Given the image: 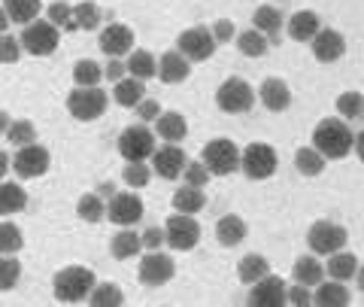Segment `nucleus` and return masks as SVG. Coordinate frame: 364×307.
<instances>
[{"instance_id": "obj_1", "label": "nucleus", "mask_w": 364, "mask_h": 307, "mask_svg": "<svg viewBox=\"0 0 364 307\" xmlns=\"http://www.w3.org/2000/svg\"><path fill=\"white\" fill-rule=\"evenodd\" d=\"M313 146L328 158V162H340V158H346L352 150H355V134H352L349 122L343 116L322 119L313 128Z\"/></svg>"}, {"instance_id": "obj_2", "label": "nucleus", "mask_w": 364, "mask_h": 307, "mask_svg": "<svg viewBox=\"0 0 364 307\" xmlns=\"http://www.w3.org/2000/svg\"><path fill=\"white\" fill-rule=\"evenodd\" d=\"M95 286H97V277H95V271L85 265H67L52 277V295H55V301H61V304L88 301V295Z\"/></svg>"}, {"instance_id": "obj_3", "label": "nucleus", "mask_w": 364, "mask_h": 307, "mask_svg": "<svg viewBox=\"0 0 364 307\" xmlns=\"http://www.w3.org/2000/svg\"><path fill=\"white\" fill-rule=\"evenodd\" d=\"M255 95L258 92L243 76H228L219 85V92H215V107L228 113V116H243V113L255 107Z\"/></svg>"}, {"instance_id": "obj_4", "label": "nucleus", "mask_w": 364, "mask_h": 307, "mask_svg": "<svg viewBox=\"0 0 364 307\" xmlns=\"http://www.w3.org/2000/svg\"><path fill=\"white\" fill-rule=\"evenodd\" d=\"M155 150H158L155 131L146 122L128 125V128L119 134V155L124 162H149Z\"/></svg>"}, {"instance_id": "obj_5", "label": "nucleus", "mask_w": 364, "mask_h": 307, "mask_svg": "<svg viewBox=\"0 0 364 307\" xmlns=\"http://www.w3.org/2000/svg\"><path fill=\"white\" fill-rule=\"evenodd\" d=\"M107 104H109V98H107V92L100 85H91V88L76 85L73 92L67 95V113H70L73 119H79V122L100 119L107 113Z\"/></svg>"}, {"instance_id": "obj_6", "label": "nucleus", "mask_w": 364, "mask_h": 307, "mask_svg": "<svg viewBox=\"0 0 364 307\" xmlns=\"http://www.w3.org/2000/svg\"><path fill=\"white\" fill-rule=\"evenodd\" d=\"M200 158H203V165L213 170V177H231L234 170H240L243 150L228 137H215L200 150Z\"/></svg>"}, {"instance_id": "obj_7", "label": "nucleus", "mask_w": 364, "mask_h": 307, "mask_svg": "<svg viewBox=\"0 0 364 307\" xmlns=\"http://www.w3.org/2000/svg\"><path fill=\"white\" fill-rule=\"evenodd\" d=\"M173 277H176V261L173 256L161 253V249H146V256L136 261V280L149 289L167 286Z\"/></svg>"}, {"instance_id": "obj_8", "label": "nucleus", "mask_w": 364, "mask_h": 307, "mask_svg": "<svg viewBox=\"0 0 364 307\" xmlns=\"http://www.w3.org/2000/svg\"><path fill=\"white\" fill-rule=\"evenodd\" d=\"M18 40H21V46H25L28 55H33V58H46V55H52L55 49H58L61 28L52 25L49 19H37V21H31V25H25Z\"/></svg>"}, {"instance_id": "obj_9", "label": "nucleus", "mask_w": 364, "mask_h": 307, "mask_svg": "<svg viewBox=\"0 0 364 307\" xmlns=\"http://www.w3.org/2000/svg\"><path fill=\"white\" fill-rule=\"evenodd\" d=\"M279 167V155L270 143H249L243 150L240 158V170L252 179V183H261V179H270Z\"/></svg>"}, {"instance_id": "obj_10", "label": "nucleus", "mask_w": 364, "mask_h": 307, "mask_svg": "<svg viewBox=\"0 0 364 307\" xmlns=\"http://www.w3.org/2000/svg\"><path fill=\"white\" fill-rule=\"evenodd\" d=\"M346 241H349V231L340 222H331V219H318L310 225V231H306L310 253L325 256V259L331 253H337V249H346Z\"/></svg>"}, {"instance_id": "obj_11", "label": "nucleus", "mask_w": 364, "mask_h": 307, "mask_svg": "<svg viewBox=\"0 0 364 307\" xmlns=\"http://www.w3.org/2000/svg\"><path fill=\"white\" fill-rule=\"evenodd\" d=\"M164 231H167V246L176 249V253H188L200 244V222L195 219V213H173L167 216L164 222Z\"/></svg>"}, {"instance_id": "obj_12", "label": "nucleus", "mask_w": 364, "mask_h": 307, "mask_svg": "<svg viewBox=\"0 0 364 307\" xmlns=\"http://www.w3.org/2000/svg\"><path fill=\"white\" fill-rule=\"evenodd\" d=\"M176 49L186 55L188 61H210L215 49H219V40L213 37V28H188V31H182L179 37H176Z\"/></svg>"}, {"instance_id": "obj_13", "label": "nucleus", "mask_w": 364, "mask_h": 307, "mask_svg": "<svg viewBox=\"0 0 364 307\" xmlns=\"http://www.w3.org/2000/svg\"><path fill=\"white\" fill-rule=\"evenodd\" d=\"M52 167V155L46 146L40 143H28V146H18L16 155H13V170L18 179H37L43 177L46 170Z\"/></svg>"}, {"instance_id": "obj_14", "label": "nucleus", "mask_w": 364, "mask_h": 307, "mask_svg": "<svg viewBox=\"0 0 364 307\" xmlns=\"http://www.w3.org/2000/svg\"><path fill=\"white\" fill-rule=\"evenodd\" d=\"M143 213H146V204L136 192H116V195L107 201V219L112 225H119V229L136 225L143 219Z\"/></svg>"}, {"instance_id": "obj_15", "label": "nucleus", "mask_w": 364, "mask_h": 307, "mask_svg": "<svg viewBox=\"0 0 364 307\" xmlns=\"http://www.w3.org/2000/svg\"><path fill=\"white\" fill-rule=\"evenodd\" d=\"M152 170L161 179H179L182 174H186V167L191 158L186 155V150H182L179 143H164V146H158V150L152 152Z\"/></svg>"}, {"instance_id": "obj_16", "label": "nucleus", "mask_w": 364, "mask_h": 307, "mask_svg": "<svg viewBox=\"0 0 364 307\" xmlns=\"http://www.w3.org/2000/svg\"><path fill=\"white\" fill-rule=\"evenodd\" d=\"M249 304L255 307H279V304H289V283L277 277V274H267L261 277L258 283L249 286V295H246Z\"/></svg>"}, {"instance_id": "obj_17", "label": "nucleus", "mask_w": 364, "mask_h": 307, "mask_svg": "<svg viewBox=\"0 0 364 307\" xmlns=\"http://www.w3.org/2000/svg\"><path fill=\"white\" fill-rule=\"evenodd\" d=\"M134 31L128 25H122V21H112V25H107L104 31H100L97 37V46L100 52L107 55V58H124V55L134 52Z\"/></svg>"}, {"instance_id": "obj_18", "label": "nucleus", "mask_w": 364, "mask_h": 307, "mask_svg": "<svg viewBox=\"0 0 364 307\" xmlns=\"http://www.w3.org/2000/svg\"><path fill=\"white\" fill-rule=\"evenodd\" d=\"M310 49H313V58L322 61V64H334L346 55V37L334 28H322L310 40Z\"/></svg>"}, {"instance_id": "obj_19", "label": "nucleus", "mask_w": 364, "mask_h": 307, "mask_svg": "<svg viewBox=\"0 0 364 307\" xmlns=\"http://www.w3.org/2000/svg\"><path fill=\"white\" fill-rule=\"evenodd\" d=\"M258 100H261V107L270 110V113H286L291 107V88H289L286 79L267 76L264 83L258 85Z\"/></svg>"}, {"instance_id": "obj_20", "label": "nucleus", "mask_w": 364, "mask_h": 307, "mask_svg": "<svg viewBox=\"0 0 364 307\" xmlns=\"http://www.w3.org/2000/svg\"><path fill=\"white\" fill-rule=\"evenodd\" d=\"M191 64L195 61H188L179 49H170V52H164L161 58H158V79L167 83V85L186 83V79L191 76Z\"/></svg>"}, {"instance_id": "obj_21", "label": "nucleus", "mask_w": 364, "mask_h": 307, "mask_svg": "<svg viewBox=\"0 0 364 307\" xmlns=\"http://www.w3.org/2000/svg\"><path fill=\"white\" fill-rule=\"evenodd\" d=\"M322 256H316V253H306V256H298L294 259V265H291V280L294 283H304V286H310L316 289L318 283L325 280V261H318Z\"/></svg>"}, {"instance_id": "obj_22", "label": "nucleus", "mask_w": 364, "mask_h": 307, "mask_svg": "<svg viewBox=\"0 0 364 307\" xmlns=\"http://www.w3.org/2000/svg\"><path fill=\"white\" fill-rule=\"evenodd\" d=\"M143 234L134 231V225H124V229H119L116 234H112L109 241V256L119 259V261H128V259H136L143 253Z\"/></svg>"}, {"instance_id": "obj_23", "label": "nucleus", "mask_w": 364, "mask_h": 307, "mask_svg": "<svg viewBox=\"0 0 364 307\" xmlns=\"http://www.w3.org/2000/svg\"><path fill=\"white\" fill-rule=\"evenodd\" d=\"M286 31L294 43H310L318 31H322V19L313 9H298L289 21H286Z\"/></svg>"}, {"instance_id": "obj_24", "label": "nucleus", "mask_w": 364, "mask_h": 307, "mask_svg": "<svg viewBox=\"0 0 364 307\" xmlns=\"http://www.w3.org/2000/svg\"><path fill=\"white\" fill-rule=\"evenodd\" d=\"M349 301H352V292L349 286H343V280L328 277L313 289V304L318 307H346Z\"/></svg>"}, {"instance_id": "obj_25", "label": "nucleus", "mask_w": 364, "mask_h": 307, "mask_svg": "<svg viewBox=\"0 0 364 307\" xmlns=\"http://www.w3.org/2000/svg\"><path fill=\"white\" fill-rule=\"evenodd\" d=\"M155 134L161 137L164 143H182L188 137V122L179 110H167L155 119Z\"/></svg>"}, {"instance_id": "obj_26", "label": "nucleus", "mask_w": 364, "mask_h": 307, "mask_svg": "<svg viewBox=\"0 0 364 307\" xmlns=\"http://www.w3.org/2000/svg\"><path fill=\"white\" fill-rule=\"evenodd\" d=\"M246 234H249V225L237 213H228V216H222V219L215 222V241H219L222 246H228V249L240 246L246 241Z\"/></svg>"}, {"instance_id": "obj_27", "label": "nucleus", "mask_w": 364, "mask_h": 307, "mask_svg": "<svg viewBox=\"0 0 364 307\" xmlns=\"http://www.w3.org/2000/svg\"><path fill=\"white\" fill-rule=\"evenodd\" d=\"M146 98V79H136V76H124L119 83H112V100L124 110H134L140 100Z\"/></svg>"}, {"instance_id": "obj_28", "label": "nucleus", "mask_w": 364, "mask_h": 307, "mask_svg": "<svg viewBox=\"0 0 364 307\" xmlns=\"http://www.w3.org/2000/svg\"><path fill=\"white\" fill-rule=\"evenodd\" d=\"M40 9H43V4L40 0H4V31H6V25L9 21H16V25H31V21H37V16H40Z\"/></svg>"}, {"instance_id": "obj_29", "label": "nucleus", "mask_w": 364, "mask_h": 307, "mask_svg": "<svg viewBox=\"0 0 364 307\" xmlns=\"http://www.w3.org/2000/svg\"><path fill=\"white\" fill-rule=\"evenodd\" d=\"M252 28L258 31H264L267 37H270V46H279V33H282V13L277 6H258L255 9V16H252Z\"/></svg>"}, {"instance_id": "obj_30", "label": "nucleus", "mask_w": 364, "mask_h": 307, "mask_svg": "<svg viewBox=\"0 0 364 307\" xmlns=\"http://www.w3.org/2000/svg\"><path fill=\"white\" fill-rule=\"evenodd\" d=\"M76 216L88 225H97L107 219V198L100 192H85L82 198L76 201Z\"/></svg>"}, {"instance_id": "obj_31", "label": "nucleus", "mask_w": 364, "mask_h": 307, "mask_svg": "<svg viewBox=\"0 0 364 307\" xmlns=\"http://www.w3.org/2000/svg\"><path fill=\"white\" fill-rule=\"evenodd\" d=\"M325 271H328V277L349 283L352 277L358 274V259H355V253H346V249H337V253L328 256V261H325Z\"/></svg>"}, {"instance_id": "obj_32", "label": "nucleus", "mask_w": 364, "mask_h": 307, "mask_svg": "<svg viewBox=\"0 0 364 307\" xmlns=\"http://www.w3.org/2000/svg\"><path fill=\"white\" fill-rule=\"evenodd\" d=\"M237 49H240V55H246V58H264L270 52V37L258 28H249L243 33H237Z\"/></svg>"}, {"instance_id": "obj_33", "label": "nucleus", "mask_w": 364, "mask_h": 307, "mask_svg": "<svg viewBox=\"0 0 364 307\" xmlns=\"http://www.w3.org/2000/svg\"><path fill=\"white\" fill-rule=\"evenodd\" d=\"M267 274H270V261L261 253H246L237 261V277H240V283H246V286H252V283H258Z\"/></svg>"}, {"instance_id": "obj_34", "label": "nucleus", "mask_w": 364, "mask_h": 307, "mask_svg": "<svg viewBox=\"0 0 364 307\" xmlns=\"http://www.w3.org/2000/svg\"><path fill=\"white\" fill-rule=\"evenodd\" d=\"M328 167V158L316 150V146H301L298 152H294V170H298L301 177H318L322 170Z\"/></svg>"}, {"instance_id": "obj_35", "label": "nucleus", "mask_w": 364, "mask_h": 307, "mask_svg": "<svg viewBox=\"0 0 364 307\" xmlns=\"http://www.w3.org/2000/svg\"><path fill=\"white\" fill-rule=\"evenodd\" d=\"M170 204H173V210L179 213H200L203 207H207V192L198 189V186H182L173 192V198H170Z\"/></svg>"}, {"instance_id": "obj_36", "label": "nucleus", "mask_w": 364, "mask_h": 307, "mask_svg": "<svg viewBox=\"0 0 364 307\" xmlns=\"http://www.w3.org/2000/svg\"><path fill=\"white\" fill-rule=\"evenodd\" d=\"M25 207H28V192L18 183H13V179H4L0 183V213L13 216V213H21Z\"/></svg>"}, {"instance_id": "obj_37", "label": "nucleus", "mask_w": 364, "mask_h": 307, "mask_svg": "<svg viewBox=\"0 0 364 307\" xmlns=\"http://www.w3.org/2000/svg\"><path fill=\"white\" fill-rule=\"evenodd\" d=\"M128 73L136 79H152L158 76V61L149 49H134L128 55Z\"/></svg>"}, {"instance_id": "obj_38", "label": "nucleus", "mask_w": 364, "mask_h": 307, "mask_svg": "<svg viewBox=\"0 0 364 307\" xmlns=\"http://www.w3.org/2000/svg\"><path fill=\"white\" fill-rule=\"evenodd\" d=\"M88 304L91 307H119V304H124V292L119 283H97L88 295Z\"/></svg>"}, {"instance_id": "obj_39", "label": "nucleus", "mask_w": 364, "mask_h": 307, "mask_svg": "<svg viewBox=\"0 0 364 307\" xmlns=\"http://www.w3.org/2000/svg\"><path fill=\"white\" fill-rule=\"evenodd\" d=\"M21 246H25V234H21V229L9 219V216H4V222H0V253L13 256Z\"/></svg>"}, {"instance_id": "obj_40", "label": "nucleus", "mask_w": 364, "mask_h": 307, "mask_svg": "<svg viewBox=\"0 0 364 307\" xmlns=\"http://www.w3.org/2000/svg\"><path fill=\"white\" fill-rule=\"evenodd\" d=\"M104 76H107L104 67H100L97 61H91V58H82V61L73 64V83L76 85H85V88L100 85V79H104Z\"/></svg>"}, {"instance_id": "obj_41", "label": "nucleus", "mask_w": 364, "mask_h": 307, "mask_svg": "<svg viewBox=\"0 0 364 307\" xmlns=\"http://www.w3.org/2000/svg\"><path fill=\"white\" fill-rule=\"evenodd\" d=\"M73 13H76L79 31H97L100 21H104V13H100V6L95 4V0H82V4H76Z\"/></svg>"}, {"instance_id": "obj_42", "label": "nucleus", "mask_w": 364, "mask_h": 307, "mask_svg": "<svg viewBox=\"0 0 364 307\" xmlns=\"http://www.w3.org/2000/svg\"><path fill=\"white\" fill-rule=\"evenodd\" d=\"M46 19H49L52 25H58L61 31H79L73 6L64 4V0H55V4H49V9H46Z\"/></svg>"}, {"instance_id": "obj_43", "label": "nucleus", "mask_w": 364, "mask_h": 307, "mask_svg": "<svg viewBox=\"0 0 364 307\" xmlns=\"http://www.w3.org/2000/svg\"><path fill=\"white\" fill-rule=\"evenodd\" d=\"M152 165H146V162H128L122 170V179H124V186L128 189H143V186H149V179H152Z\"/></svg>"}, {"instance_id": "obj_44", "label": "nucleus", "mask_w": 364, "mask_h": 307, "mask_svg": "<svg viewBox=\"0 0 364 307\" xmlns=\"http://www.w3.org/2000/svg\"><path fill=\"white\" fill-rule=\"evenodd\" d=\"M4 137H6V143H13L16 150H18V146L37 143V128H33V122H28V119H16V122L6 128Z\"/></svg>"}, {"instance_id": "obj_45", "label": "nucleus", "mask_w": 364, "mask_h": 307, "mask_svg": "<svg viewBox=\"0 0 364 307\" xmlns=\"http://www.w3.org/2000/svg\"><path fill=\"white\" fill-rule=\"evenodd\" d=\"M334 107H337V113H340V116H343L346 122L361 119V113H364V95H361V92H343V95L334 100Z\"/></svg>"}, {"instance_id": "obj_46", "label": "nucleus", "mask_w": 364, "mask_h": 307, "mask_svg": "<svg viewBox=\"0 0 364 307\" xmlns=\"http://www.w3.org/2000/svg\"><path fill=\"white\" fill-rule=\"evenodd\" d=\"M18 277H21V261L16 259V253L0 259V289H4V292L16 289L18 286Z\"/></svg>"}, {"instance_id": "obj_47", "label": "nucleus", "mask_w": 364, "mask_h": 307, "mask_svg": "<svg viewBox=\"0 0 364 307\" xmlns=\"http://www.w3.org/2000/svg\"><path fill=\"white\" fill-rule=\"evenodd\" d=\"M210 179H213V170L203 165V158H198V162H188L186 174H182V183L198 186V189H207V186H210Z\"/></svg>"}, {"instance_id": "obj_48", "label": "nucleus", "mask_w": 364, "mask_h": 307, "mask_svg": "<svg viewBox=\"0 0 364 307\" xmlns=\"http://www.w3.org/2000/svg\"><path fill=\"white\" fill-rule=\"evenodd\" d=\"M21 49H25V46H21L18 37H13V33H4V40H0V61H4V64H16Z\"/></svg>"}, {"instance_id": "obj_49", "label": "nucleus", "mask_w": 364, "mask_h": 307, "mask_svg": "<svg viewBox=\"0 0 364 307\" xmlns=\"http://www.w3.org/2000/svg\"><path fill=\"white\" fill-rule=\"evenodd\" d=\"M134 113H136V119H140V122H146V125H149V122H155L158 116H161L164 110H161V104H158L155 98H143L140 104L134 107Z\"/></svg>"}, {"instance_id": "obj_50", "label": "nucleus", "mask_w": 364, "mask_h": 307, "mask_svg": "<svg viewBox=\"0 0 364 307\" xmlns=\"http://www.w3.org/2000/svg\"><path fill=\"white\" fill-rule=\"evenodd\" d=\"M213 37L219 40V46H222V43L237 40V28H234V21H231V19H219V21L213 25Z\"/></svg>"}, {"instance_id": "obj_51", "label": "nucleus", "mask_w": 364, "mask_h": 307, "mask_svg": "<svg viewBox=\"0 0 364 307\" xmlns=\"http://www.w3.org/2000/svg\"><path fill=\"white\" fill-rule=\"evenodd\" d=\"M289 304H291V307H306V304H313L310 286H304V283H294V286H289Z\"/></svg>"}, {"instance_id": "obj_52", "label": "nucleus", "mask_w": 364, "mask_h": 307, "mask_svg": "<svg viewBox=\"0 0 364 307\" xmlns=\"http://www.w3.org/2000/svg\"><path fill=\"white\" fill-rule=\"evenodd\" d=\"M167 244V231H164V225L158 229V225H152V229H146L143 231V246L146 249H161Z\"/></svg>"}, {"instance_id": "obj_53", "label": "nucleus", "mask_w": 364, "mask_h": 307, "mask_svg": "<svg viewBox=\"0 0 364 307\" xmlns=\"http://www.w3.org/2000/svg\"><path fill=\"white\" fill-rule=\"evenodd\" d=\"M104 73H107L109 83H119V79L128 76V61H122V58H109V61L104 64Z\"/></svg>"}, {"instance_id": "obj_54", "label": "nucleus", "mask_w": 364, "mask_h": 307, "mask_svg": "<svg viewBox=\"0 0 364 307\" xmlns=\"http://www.w3.org/2000/svg\"><path fill=\"white\" fill-rule=\"evenodd\" d=\"M97 192H100V195H104V198L109 201L112 195H116V183H100V186H97Z\"/></svg>"}, {"instance_id": "obj_55", "label": "nucleus", "mask_w": 364, "mask_h": 307, "mask_svg": "<svg viewBox=\"0 0 364 307\" xmlns=\"http://www.w3.org/2000/svg\"><path fill=\"white\" fill-rule=\"evenodd\" d=\"M355 155L364 162V131H358V134H355Z\"/></svg>"}, {"instance_id": "obj_56", "label": "nucleus", "mask_w": 364, "mask_h": 307, "mask_svg": "<svg viewBox=\"0 0 364 307\" xmlns=\"http://www.w3.org/2000/svg\"><path fill=\"white\" fill-rule=\"evenodd\" d=\"M6 170H9V152L4 150L0 152V174H6Z\"/></svg>"}, {"instance_id": "obj_57", "label": "nucleus", "mask_w": 364, "mask_h": 307, "mask_svg": "<svg viewBox=\"0 0 364 307\" xmlns=\"http://www.w3.org/2000/svg\"><path fill=\"white\" fill-rule=\"evenodd\" d=\"M355 283H358V289L364 292V261L358 265V274H355Z\"/></svg>"}, {"instance_id": "obj_58", "label": "nucleus", "mask_w": 364, "mask_h": 307, "mask_svg": "<svg viewBox=\"0 0 364 307\" xmlns=\"http://www.w3.org/2000/svg\"><path fill=\"white\" fill-rule=\"evenodd\" d=\"M361 119H364V113H361Z\"/></svg>"}]
</instances>
